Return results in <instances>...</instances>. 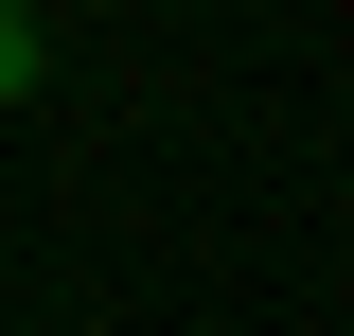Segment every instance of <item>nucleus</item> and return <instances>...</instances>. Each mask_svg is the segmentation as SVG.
I'll list each match as a JSON object with an SVG mask.
<instances>
[{"instance_id":"f257e3e1","label":"nucleus","mask_w":354,"mask_h":336,"mask_svg":"<svg viewBox=\"0 0 354 336\" xmlns=\"http://www.w3.org/2000/svg\"><path fill=\"white\" fill-rule=\"evenodd\" d=\"M18 88H36V18L0 0V106H18Z\"/></svg>"}]
</instances>
